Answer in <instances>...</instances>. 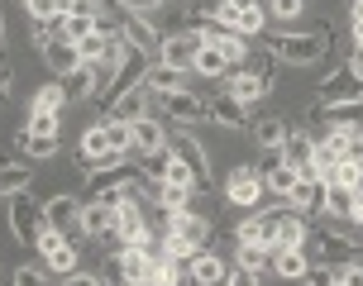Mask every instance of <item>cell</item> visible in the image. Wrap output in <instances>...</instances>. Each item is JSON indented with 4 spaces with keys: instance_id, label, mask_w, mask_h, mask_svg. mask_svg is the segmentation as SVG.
<instances>
[{
    "instance_id": "obj_55",
    "label": "cell",
    "mask_w": 363,
    "mask_h": 286,
    "mask_svg": "<svg viewBox=\"0 0 363 286\" xmlns=\"http://www.w3.org/2000/svg\"><path fill=\"white\" fill-rule=\"evenodd\" d=\"M0 48H5V10H0Z\"/></svg>"
},
{
    "instance_id": "obj_11",
    "label": "cell",
    "mask_w": 363,
    "mask_h": 286,
    "mask_svg": "<svg viewBox=\"0 0 363 286\" xmlns=\"http://www.w3.org/2000/svg\"><path fill=\"white\" fill-rule=\"evenodd\" d=\"M311 158H315V139H311L306 129H287V139H282V162L296 167V177H315Z\"/></svg>"
},
{
    "instance_id": "obj_24",
    "label": "cell",
    "mask_w": 363,
    "mask_h": 286,
    "mask_svg": "<svg viewBox=\"0 0 363 286\" xmlns=\"http://www.w3.org/2000/svg\"><path fill=\"white\" fill-rule=\"evenodd\" d=\"M211 120L225 129H254V120H249V110L239 105L235 96H220V101H211Z\"/></svg>"
},
{
    "instance_id": "obj_51",
    "label": "cell",
    "mask_w": 363,
    "mask_h": 286,
    "mask_svg": "<svg viewBox=\"0 0 363 286\" xmlns=\"http://www.w3.org/2000/svg\"><path fill=\"white\" fill-rule=\"evenodd\" d=\"M62 286H101V277H91V272H72V277H62Z\"/></svg>"
},
{
    "instance_id": "obj_35",
    "label": "cell",
    "mask_w": 363,
    "mask_h": 286,
    "mask_svg": "<svg viewBox=\"0 0 363 286\" xmlns=\"http://www.w3.org/2000/svg\"><path fill=\"white\" fill-rule=\"evenodd\" d=\"M62 105H67V96H62V81H48V86L34 96V110H38V115H57Z\"/></svg>"
},
{
    "instance_id": "obj_34",
    "label": "cell",
    "mask_w": 363,
    "mask_h": 286,
    "mask_svg": "<svg viewBox=\"0 0 363 286\" xmlns=\"http://www.w3.org/2000/svg\"><path fill=\"white\" fill-rule=\"evenodd\" d=\"M359 181H363V162H359V158L335 162V172H330V186H345V191H354Z\"/></svg>"
},
{
    "instance_id": "obj_31",
    "label": "cell",
    "mask_w": 363,
    "mask_h": 286,
    "mask_svg": "<svg viewBox=\"0 0 363 286\" xmlns=\"http://www.w3.org/2000/svg\"><path fill=\"white\" fill-rule=\"evenodd\" d=\"M325 214H330V219H349V214H354V191L330 186V181H325Z\"/></svg>"
},
{
    "instance_id": "obj_23",
    "label": "cell",
    "mask_w": 363,
    "mask_h": 286,
    "mask_svg": "<svg viewBox=\"0 0 363 286\" xmlns=\"http://www.w3.org/2000/svg\"><path fill=\"white\" fill-rule=\"evenodd\" d=\"M125 43H129V48H139V53L148 57V53H158L163 34H158V29H153L144 15H129V24H125Z\"/></svg>"
},
{
    "instance_id": "obj_16",
    "label": "cell",
    "mask_w": 363,
    "mask_h": 286,
    "mask_svg": "<svg viewBox=\"0 0 363 286\" xmlns=\"http://www.w3.org/2000/svg\"><path fill=\"white\" fill-rule=\"evenodd\" d=\"M186 277H191V286H225V282H230V263H225V258H216V253H206V248H201L196 258H191Z\"/></svg>"
},
{
    "instance_id": "obj_17",
    "label": "cell",
    "mask_w": 363,
    "mask_h": 286,
    "mask_svg": "<svg viewBox=\"0 0 363 286\" xmlns=\"http://www.w3.org/2000/svg\"><path fill=\"white\" fill-rule=\"evenodd\" d=\"M129 148H139L144 158H153V153H163V148H167V134H163V125H158L153 115H144V120H134V125H129Z\"/></svg>"
},
{
    "instance_id": "obj_10",
    "label": "cell",
    "mask_w": 363,
    "mask_h": 286,
    "mask_svg": "<svg viewBox=\"0 0 363 286\" xmlns=\"http://www.w3.org/2000/svg\"><path fill=\"white\" fill-rule=\"evenodd\" d=\"M196 48H201L196 29H182V34H172V38H163V43H158V62H163V67L191 72V62H196Z\"/></svg>"
},
{
    "instance_id": "obj_12",
    "label": "cell",
    "mask_w": 363,
    "mask_h": 286,
    "mask_svg": "<svg viewBox=\"0 0 363 286\" xmlns=\"http://www.w3.org/2000/svg\"><path fill=\"white\" fill-rule=\"evenodd\" d=\"M148 105H153V91H148L144 81H134L125 96H115V101H110V120L134 125V120H144V115H148Z\"/></svg>"
},
{
    "instance_id": "obj_40",
    "label": "cell",
    "mask_w": 363,
    "mask_h": 286,
    "mask_svg": "<svg viewBox=\"0 0 363 286\" xmlns=\"http://www.w3.org/2000/svg\"><path fill=\"white\" fill-rule=\"evenodd\" d=\"M239 268H244V272L272 268V248H239Z\"/></svg>"
},
{
    "instance_id": "obj_18",
    "label": "cell",
    "mask_w": 363,
    "mask_h": 286,
    "mask_svg": "<svg viewBox=\"0 0 363 286\" xmlns=\"http://www.w3.org/2000/svg\"><path fill=\"white\" fill-rule=\"evenodd\" d=\"M120 277H125V286H148L153 282V253L148 248H120Z\"/></svg>"
},
{
    "instance_id": "obj_14",
    "label": "cell",
    "mask_w": 363,
    "mask_h": 286,
    "mask_svg": "<svg viewBox=\"0 0 363 286\" xmlns=\"http://www.w3.org/2000/svg\"><path fill=\"white\" fill-rule=\"evenodd\" d=\"M167 101V115L177 120V125H201V120H211V101H201L196 91H172L163 96Z\"/></svg>"
},
{
    "instance_id": "obj_37",
    "label": "cell",
    "mask_w": 363,
    "mask_h": 286,
    "mask_svg": "<svg viewBox=\"0 0 363 286\" xmlns=\"http://www.w3.org/2000/svg\"><path fill=\"white\" fill-rule=\"evenodd\" d=\"M163 181H177V186H191V191H196V177H191V167H186V162H182L172 148H167V172H163Z\"/></svg>"
},
{
    "instance_id": "obj_57",
    "label": "cell",
    "mask_w": 363,
    "mask_h": 286,
    "mask_svg": "<svg viewBox=\"0 0 363 286\" xmlns=\"http://www.w3.org/2000/svg\"><path fill=\"white\" fill-rule=\"evenodd\" d=\"M354 38H359V43H363V24H354Z\"/></svg>"
},
{
    "instance_id": "obj_19",
    "label": "cell",
    "mask_w": 363,
    "mask_h": 286,
    "mask_svg": "<svg viewBox=\"0 0 363 286\" xmlns=\"http://www.w3.org/2000/svg\"><path fill=\"white\" fill-rule=\"evenodd\" d=\"M268 86H272V76H258V72H230V86H225V96H235L239 105L249 110Z\"/></svg>"
},
{
    "instance_id": "obj_48",
    "label": "cell",
    "mask_w": 363,
    "mask_h": 286,
    "mask_svg": "<svg viewBox=\"0 0 363 286\" xmlns=\"http://www.w3.org/2000/svg\"><path fill=\"white\" fill-rule=\"evenodd\" d=\"M10 86H15V72H10L5 62H0V105H10V96H15Z\"/></svg>"
},
{
    "instance_id": "obj_13",
    "label": "cell",
    "mask_w": 363,
    "mask_h": 286,
    "mask_svg": "<svg viewBox=\"0 0 363 286\" xmlns=\"http://www.w3.org/2000/svg\"><path fill=\"white\" fill-rule=\"evenodd\" d=\"M172 153L191 167L196 186H206V181H211V158H206V143H201L196 134H177V139H172Z\"/></svg>"
},
{
    "instance_id": "obj_30",
    "label": "cell",
    "mask_w": 363,
    "mask_h": 286,
    "mask_svg": "<svg viewBox=\"0 0 363 286\" xmlns=\"http://www.w3.org/2000/svg\"><path fill=\"white\" fill-rule=\"evenodd\" d=\"M191 72H201V76H230V67H225L220 48H211V43H201V48H196V62H191Z\"/></svg>"
},
{
    "instance_id": "obj_27",
    "label": "cell",
    "mask_w": 363,
    "mask_h": 286,
    "mask_svg": "<svg viewBox=\"0 0 363 286\" xmlns=\"http://www.w3.org/2000/svg\"><path fill=\"white\" fill-rule=\"evenodd\" d=\"M77 263H82V253H77V244H57L53 253H43V268L53 272V277H72Z\"/></svg>"
},
{
    "instance_id": "obj_9",
    "label": "cell",
    "mask_w": 363,
    "mask_h": 286,
    "mask_svg": "<svg viewBox=\"0 0 363 286\" xmlns=\"http://www.w3.org/2000/svg\"><path fill=\"white\" fill-rule=\"evenodd\" d=\"M115 239H120L125 248H148V219H144V205H139V200H125V205H120Z\"/></svg>"
},
{
    "instance_id": "obj_28",
    "label": "cell",
    "mask_w": 363,
    "mask_h": 286,
    "mask_svg": "<svg viewBox=\"0 0 363 286\" xmlns=\"http://www.w3.org/2000/svg\"><path fill=\"white\" fill-rule=\"evenodd\" d=\"M29 181H34V172H29L24 162H5V167H0V196H19V191H29Z\"/></svg>"
},
{
    "instance_id": "obj_7",
    "label": "cell",
    "mask_w": 363,
    "mask_h": 286,
    "mask_svg": "<svg viewBox=\"0 0 363 286\" xmlns=\"http://www.w3.org/2000/svg\"><path fill=\"white\" fill-rule=\"evenodd\" d=\"M10 229H15L19 244H34L38 229H43V205H38L29 191H19V196H10Z\"/></svg>"
},
{
    "instance_id": "obj_6",
    "label": "cell",
    "mask_w": 363,
    "mask_h": 286,
    "mask_svg": "<svg viewBox=\"0 0 363 286\" xmlns=\"http://www.w3.org/2000/svg\"><path fill=\"white\" fill-rule=\"evenodd\" d=\"M43 224H53L62 239H86V234H82V200L77 196L43 200Z\"/></svg>"
},
{
    "instance_id": "obj_43",
    "label": "cell",
    "mask_w": 363,
    "mask_h": 286,
    "mask_svg": "<svg viewBox=\"0 0 363 286\" xmlns=\"http://www.w3.org/2000/svg\"><path fill=\"white\" fill-rule=\"evenodd\" d=\"M57 244H72V239H62L53 224H43V229H38V239H34V248H38V253H53Z\"/></svg>"
},
{
    "instance_id": "obj_25",
    "label": "cell",
    "mask_w": 363,
    "mask_h": 286,
    "mask_svg": "<svg viewBox=\"0 0 363 286\" xmlns=\"http://www.w3.org/2000/svg\"><path fill=\"white\" fill-rule=\"evenodd\" d=\"M311 268V258L301 248H272V272L277 277H287V282H301Z\"/></svg>"
},
{
    "instance_id": "obj_1",
    "label": "cell",
    "mask_w": 363,
    "mask_h": 286,
    "mask_svg": "<svg viewBox=\"0 0 363 286\" xmlns=\"http://www.w3.org/2000/svg\"><path fill=\"white\" fill-rule=\"evenodd\" d=\"M206 239H211V219H206V214H196V210L167 214V239H163L167 258H177V263L191 268V258L206 248Z\"/></svg>"
},
{
    "instance_id": "obj_46",
    "label": "cell",
    "mask_w": 363,
    "mask_h": 286,
    "mask_svg": "<svg viewBox=\"0 0 363 286\" xmlns=\"http://www.w3.org/2000/svg\"><path fill=\"white\" fill-rule=\"evenodd\" d=\"M306 286H335V268H306Z\"/></svg>"
},
{
    "instance_id": "obj_26",
    "label": "cell",
    "mask_w": 363,
    "mask_h": 286,
    "mask_svg": "<svg viewBox=\"0 0 363 286\" xmlns=\"http://www.w3.org/2000/svg\"><path fill=\"white\" fill-rule=\"evenodd\" d=\"M211 48H220V57H225V67H230V72H239L244 62H249V43H244V34H235V29H225Z\"/></svg>"
},
{
    "instance_id": "obj_3",
    "label": "cell",
    "mask_w": 363,
    "mask_h": 286,
    "mask_svg": "<svg viewBox=\"0 0 363 286\" xmlns=\"http://www.w3.org/2000/svg\"><path fill=\"white\" fill-rule=\"evenodd\" d=\"M306 239H311V253H315L325 268H345V263L359 258V244L349 239V229L340 224V219H335L330 229H320V234H306Z\"/></svg>"
},
{
    "instance_id": "obj_36",
    "label": "cell",
    "mask_w": 363,
    "mask_h": 286,
    "mask_svg": "<svg viewBox=\"0 0 363 286\" xmlns=\"http://www.w3.org/2000/svg\"><path fill=\"white\" fill-rule=\"evenodd\" d=\"M182 282V263H177V258H167V253H163V258H153V282H148V286H177Z\"/></svg>"
},
{
    "instance_id": "obj_54",
    "label": "cell",
    "mask_w": 363,
    "mask_h": 286,
    "mask_svg": "<svg viewBox=\"0 0 363 286\" xmlns=\"http://www.w3.org/2000/svg\"><path fill=\"white\" fill-rule=\"evenodd\" d=\"M354 24H363V0H354Z\"/></svg>"
},
{
    "instance_id": "obj_29",
    "label": "cell",
    "mask_w": 363,
    "mask_h": 286,
    "mask_svg": "<svg viewBox=\"0 0 363 286\" xmlns=\"http://www.w3.org/2000/svg\"><path fill=\"white\" fill-rule=\"evenodd\" d=\"M158 205H163V214L191 210V186H177V181H163V186H158Z\"/></svg>"
},
{
    "instance_id": "obj_58",
    "label": "cell",
    "mask_w": 363,
    "mask_h": 286,
    "mask_svg": "<svg viewBox=\"0 0 363 286\" xmlns=\"http://www.w3.org/2000/svg\"><path fill=\"white\" fill-rule=\"evenodd\" d=\"M115 5H125V10H129V5H134V0H115Z\"/></svg>"
},
{
    "instance_id": "obj_38",
    "label": "cell",
    "mask_w": 363,
    "mask_h": 286,
    "mask_svg": "<svg viewBox=\"0 0 363 286\" xmlns=\"http://www.w3.org/2000/svg\"><path fill=\"white\" fill-rule=\"evenodd\" d=\"M29 134L34 139H57V115H38V110H29Z\"/></svg>"
},
{
    "instance_id": "obj_49",
    "label": "cell",
    "mask_w": 363,
    "mask_h": 286,
    "mask_svg": "<svg viewBox=\"0 0 363 286\" xmlns=\"http://www.w3.org/2000/svg\"><path fill=\"white\" fill-rule=\"evenodd\" d=\"M163 5H167V0H134V5H129V15H158V10H163Z\"/></svg>"
},
{
    "instance_id": "obj_32",
    "label": "cell",
    "mask_w": 363,
    "mask_h": 286,
    "mask_svg": "<svg viewBox=\"0 0 363 286\" xmlns=\"http://www.w3.org/2000/svg\"><path fill=\"white\" fill-rule=\"evenodd\" d=\"M15 148H19V153H29V158H53V153H57V139H34L29 129H19V134H15Z\"/></svg>"
},
{
    "instance_id": "obj_45",
    "label": "cell",
    "mask_w": 363,
    "mask_h": 286,
    "mask_svg": "<svg viewBox=\"0 0 363 286\" xmlns=\"http://www.w3.org/2000/svg\"><path fill=\"white\" fill-rule=\"evenodd\" d=\"M139 172H148L153 181H163V172H167V148H163V153H153V158H144V167H139Z\"/></svg>"
},
{
    "instance_id": "obj_2",
    "label": "cell",
    "mask_w": 363,
    "mask_h": 286,
    "mask_svg": "<svg viewBox=\"0 0 363 286\" xmlns=\"http://www.w3.org/2000/svg\"><path fill=\"white\" fill-rule=\"evenodd\" d=\"M268 48L277 62H291V67H311V62H320L330 48L325 34H315V29H296V34H272Z\"/></svg>"
},
{
    "instance_id": "obj_56",
    "label": "cell",
    "mask_w": 363,
    "mask_h": 286,
    "mask_svg": "<svg viewBox=\"0 0 363 286\" xmlns=\"http://www.w3.org/2000/svg\"><path fill=\"white\" fill-rule=\"evenodd\" d=\"M349 219H359V224H363V205H354V214H349Z\"/></svg>"
},
{
    "instance_id": "obj_52",
    "label": "cell",
    "mask_w": 363,
    "mask_h": 286,
    "mask_svg": "<svg viewBox=\"0 0 363 286\" xmlns=\"http://www.w3.org/2000/svg\"><path fill=\"white\" fill-rule=\"evenodd\" d=\"M349 72H354V76H359V81H363V43H359V48H354V62H349Z\"/></svg>"
},
{
    "instance_id": "obj_8",
    "label": "cell",
    "mask_w": 363,
    "mask_h": 286,
    "mask_svg": "<svg viewBox=\"0 0 363 286\" xmlns=\"http://www.w3.org/2000/svg\"><path fill=\"white\" fill-rule=\"evenodd\" d=\"M263 172L258 167H235L230 172V181H225V196H230V205H239V210H254L258 200H263Z\"/></svg>"
},
{
    "instance_id": "obj_15",
    "label": "cell",
    "mask_w": 363,
    "mask_h": 286,
    "mask_svg": "<svg viewBox=\"0 0 363 286\" xmlns=\"http://www.w3.org/2000/svg\"><path fill=\"white\" fill-rule=\"evenodd\" d=\"M115 219H120V205H106V200L82 205V234L86 239H110L115 234Z\"/></svg>"
},
{
    "instance_id": "obj_20",
    "label": "cell",
    "mask_w": 363,
    "mask_h": 286,
    "mask_svg": "<svg viewBox=\"0 0 363 286\" xmlns=\"http://www.w3.org/2000/svg\"><path fill=\"white\" fill-rule=\"evenodd\" d=\"M144 86L153 91V96H172V91H186V72L163 67V62H153V67L144 62Z\"/></svg>"
},
{
    "instance_id": "obj_53",
    "label": "cell",
    "mask_w": 363,
    "mask_h": 286,
    "mask_svg": "<svg viewBox=\"0 0 363 286\" xmlns=\"http://www.w3.org/2000/svg\"><path fill=\"white\" fill-rule=\"evenodd\" d=\"M354 158L363 162V125H359V143H354Z\"/></svg>"
},
{
    "instance_id": "obj_50",
    "label": "cell",
    "mask_w": 363,
    "mask_h": 286,
    "mask_svg": "<svg viewBox=\"0 0 363 286\" xmlns=\"http://www.w3.org/2000/svg\"><path fill=\"white\" fill-rule=\"evenodd\" d=\"M225 286H263V282H258V272H244V268H239V272H230V282H225Z\"/></svg>"
},
{
    "instance_id": "obj_4",
    "label": "cell",
    "mask_w": 363,
    "mask_h": 286,
    "mask_svg": "<svg viewBox=\"0 0 363 286\" xmlns=\"http://www.w3.org/2000/svg\"><path fill=\"white\" fill-rule=\"evenodd\" d=\"M125 162V148H115L106 134V120L101 125H91L86 134H82V167H91V172H101V167H120Z\"/></svg>"
},
{
    "instance_id": "obj_22",
    "label": "cell",
    "mask_w": 363,
    "mask_h": 286,
    "mask_svg": "<svg viewBox=\"0 0 363 286\" xmlns=\"http://www.w3.org/2000/svg\"><path fill=\"white\" fill-rule=\"evenodd\" d=\"M291 210H301L306 219H311L315 210H325V181L301 177V181H296V191H291Z\"/></svg>"
},
{
    "instance_id": "obj_44",
    "label": "cell",
    "mask_w": 363,
    "mask_h": 286,
    "mask_svg": "<svg viewBox=\"0 0 363 286\" xmlns=\"http://www.w3.org/2000/svg\"><path fill=\"white\" fill-rule=\"evenodd\" d=\"M335 282L340 286H363V263L354 258V263H345V268H335Z\"/></svg>"
},
{
    "instance_id": "obj_21",
    "label": "cell",
    "mask_w": 363,
    "mask_h": 286,
    "mask_svg": "<svg viewBox=\"0 0 363 286\" xmlns=\"http://www.w3.org/2000/svg\"><path fill=\"white\" fill-rule=\"evenodd\" d=\"M96 86H101V72L86 67V62L62 76V96H67V105H72V101H86V96H96Z\"/></svg>"
},
{
    "instance_id": "obj_42",
    "label": "cell",
    "mask_w": 363,
    "mask_h": 286,
    "mask_svg": "<svg viewBox=\"0 0 363 286\" xmlns=\"http://www.w3.org/2000/svg\"><path fill=\"white\" fill-rule=\"evenodd\" d=\"M15 286H48V268H29V263H24V268L15 272Z\"/></svg>"
},
{
    "instance_id": "obj_47",
    "label": "cell",
    "mask_w": 363,
    "mask_h": 286,
    "mask_svg": "<svg viewBox=\"0 0 363 286\" xmlns=\"http://www.w3.org/2000/svg\"><path fill=\"white\" fill-rule=\"evenodd\" d=\"M272 15L277 19H296L301 15V0H272Z\"/></svg>"
},
{
    "instance_id": "obj_41",
    "label": "cell",
    "mask_w": 363,
    "mask_h": 286,
    "mask_svg": "<svg viewBox=\"0 0 363 286\" xmlns=\"http://www.w3.org/2000/svg\"><path fill=\"white\" fill-rule=\"evenodd\" d=\"M29 5V15L38 19V24H53L57 15H62V0H24Z\"/></svg>"
},
{
    "instance_id": "obj_5",
    "label": "cell",
    "mask_w": 363,
    "mask_h": 286,
    "mask_svg": "<svg viewBox=\"0 0 363 286\" xmlns=\"http://www.w3.org/2000/svg\"><path fill=\"white\" fill-rule=\"evenodd\" d=\"M315 96H320V110H354V105H363V81L354 72H335V76L320 81Z\"/></svg>"
},
{
    "instance_id": "obj_33",
    "label": "cell",
    "mask_w": 363,
    "mask_h": 286,
    "mask_svg": "<svg viewBox=\"0 0 363 286\" xmlns=\"http://www.w3.org/2000/svg\"><path fill=\"white\" fill-rule=\"evenodd\" d=\"M249 134L258 139V148H282V139H287V125H282V120H258Z\"/></svg>"
},
{
    "instance_id": "obj_39",
    "label": "cell",
    "mask_w": 363,
    "mask_h": 286,
    "mask_svg": "<svg viewBox=\"0 0 363 286\" xmlns=\"http://www.w3.org/2000/svg\"><path fill=\"white\" fill-rule=\"evenodd\" d=\"M239 248H263V224H258V214L239 219Z\"/></svg>"
}]
</instances>
